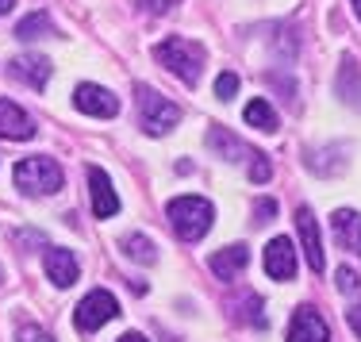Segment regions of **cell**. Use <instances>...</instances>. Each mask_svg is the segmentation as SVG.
<instances>
[{
  "label": "cell",
  "instance_id": "1",
  "mask_svg": "<svg viewBox=\"0 0 361 342\" xmlns=\"http://www.w3.org/2000/svg\"><path fill=\"white\" fill-rule=\"evenodd\" d=\"M154 58H158L161 66H166L173 77H180V81L192 89L196 81H200L204 73V62H208V50L200 47L196 39H185V35H169L161 39L158 47H154Z\"/></svg>",
  "mask_w": 361,
  "mask_h": 342
},
{
  "label": "cell",
  "instance_id": "2",
  "mask_svg": "<svg viewBox=\"0 0 361 342\" xmlns=\"http://www.w3.org/2000/svg\"><path fill=\"white\" fill-rule=\"evenodd\" d=\"M169 227L180 243H200L212 231V219H216V208H212L204 196H177V200L166 204Z\"/></svg>",
  "mask_w": 361,
  "mask_h": 342
},
{
  "label": "cell",
  "instance_id": "3",
  "mask_svg": "<svg viewBox=\"0 0 361 342\" xmlns=\"http://www.w3.org/2000/svg\"><path fill=\"white\" fill-rule=\"evenodd\" d=\"M16 185L31 196H50L66 185V169L54 158H47V154L23 158V161H16Z\"/></svg>",
  "mask_w": 361,
  "mask_h": 342
},
{
  "label": "cell",
  "instance_id": "4",
  "mask_svg": "<svg viewBox=\"0 0 361 342\" xmlns=\"http://www.w3.org/2000/svg\"><path fill=\"white\" fill-rule=\"evenodd\" d=\"M135 97H139V123L146 135H166L177 127L180 108L173 100H166L161 92H154L150 85H135Z\"/></svg>",
  "mask_w": 361,
  "mask_h": 342
},
{
  "label": "cell",
  "instance_id": "5",
  "mask_svg": "<svg viewBox=\"0 0 361 342\" xmlns=\"http://www.w3.org/2000/svg\"><path fill=\"white\" fill-rule=\"evenodd\" d=\"M116 315H119L116 296L104 293V288H92V293L85 296L81 304H77V312H73V327L81 331V335H92V331H100L108 319H116Z\"/></svg>",
  "mask_w": 361,
  "mask_h": 342
},
{
  "label": "cell",
  "instance_id": "6",
  "mask_svg": "<svg viewBox=\"0 0 361 342\" xmlns=\"http://www.w3.org/2000/svg\"><path fill=\"white\" fill-rule=\"evenodd\" d=\"M73 104H77V112L100 116V119H111L119 112V97H116V92H108L104 85H77Z\"/></svg>",
  "mask_w": 361,
  "mask_h": 342
},
{
  "label": "cell",
  "instance_id": "7",
  "mask_svg": "<svg viewBox=\"0 0 361 342\" xmlns=\"http://www.w3.org/2000/svg\"><path fill=\"white\" fill-rule=\"evenodd\" d=\"M265 273H269L273 281H292L296 277V246H292V238L277 235L269 246H265Z\"/></svg>",
  "mask_w": 361,
  "mask_h": 342
},
{
  "label": "cell",
  "instance_id": "8",
  "mask_svg": "<svg viewBox=\"0 0 361 342\" xmlns=\"http://www.w3.org/2000/svg\"><path fill=\"white\" fill-rule=\"evenodd\" d=\"M85 181H89V193H92V216L97 219H108L119 212V196L111 193V181L100 166H89L85 169Z\"/></svg>",
  "mask_w": 361,
  "mask_h": 342
},
{
  "label": "cell",
  "instance_id": "9",
  "mask_svg": "<svg viewBox=\"0 0 361 342\" xmlns=\"http://www.w3.org/2000/svg\"><path fill=\"white\" fill-rule=\"evenodd\" d=\"M296 231H300V243H304L307 266H312L315 273H323L326 258H323V238H319V224H315L312 208H296Z\"/></svg>",
  "mask_w": 361,
  "mask_h": 342
},
{
  "label": "cell",
  "instance_id": "10",
  "mask_svg": "<svg viewBox=\"0 0 361 342\" xmlns=\"http://www.w3.org/2000/svg\"><path fill=\"white\" fill-rule=\"evenodd\" d=\"M288 342H331V331L315 307H296L288 323Z\"/></svg>",
  "mask_w": 361,
  "mask_h": 342
},
{
  "label": "cell",
  "instance_id": "11",
  "mask_svg": "<svg viewBox=\"0 0 361 342\" xmlns=\"http://www.w3.org/2000/svg\"><path fill=\"white\" fill-rule=\"evenodd\" d=\"M0 139H12V142L35 139V119L4 97H0Z\"/></svg>",
  "mask_w": 361,
  "mask_h": 342
},
{
  "label": "cell",
  "instance_id": "12",
  "mask_svg": "<svg viewBox=\"0 0 361 342\" xmlns=\"http://www.w3.org/2000/svg\"><path fill=\"white\" fill-rule=\"evenodd\" d=\"M50 73H54V66H50V58H42V54H20V58H12V77H16V81H23V85H31L35 92L47 89Z\"/></svg>",
  "mask_w": 361,
  "mask_h": 342
},
{
  "label": "cell",
  "instance_id": "13",
  "mask_svg": "<svg viewBox=\"0 0 361 342\" xmlns=\"http://www.w3.org/2000/svg\"><path fill=\"white\" fill-rule=\"evenodd\" d=\"M42 266H47V277L54 281L58 288H70L73 281H77V258H73L70 250H62V246H47Z\"/></svg>",
  "mask_w": 361,
  "mask_h": 342
},
{
  "label": "cell",
  "instance_id": "14",
  "mask_svg": "<svg viewBox=\"0 0 361 342\" xmlns=\"http://www.w3.org/2000/svg\"><path fill=\"white\" fill-rule=\"evenodd\" d=\"M246 262H250V250H246L243 243H235V246H223L219 254H212V273H216L219 281H235L238 273L246 269Z\"/></svg>",
  "mask_w": 361,
  "mask_h": 342
},
{
  "label": "cell",
  "instance_id": "15",
  "mask_svg": "<svg viewBox=\"0 0 361 342\" xmlns=\"http://www.w3.org/2000/svg\"><path fill=\"white\" fill-rule=\"evenodd\" d=\"M331 227H334V238H338L342 250L361 254V216H357V212H350V208L334 212Z\"/></svg>",
  "mask_w": 361,
  "mask_h": 342
},
{
  "label": "cell",
  "instance_id": "16",
  "mask_svg": "<svg viewBox=\"0 0 361 342\" xmlns=\"http://www.w3.org/2000/svg\"><path fill=\"white\" fill-rule=\"evenodd\" d=\"M208 147L223 154L227 161H243V158H250V150L243 147V139H235V135L227 131V127H212L208 131Z\"/></svg>",
  "mask_w": 361,
  "mask_h": 342
},
{
  "label": "cell",
  "instance_id": "17",
  "mask_svg": "<svg viewBox=\"0 0 361 342\" xmlns=\"http://www.w3.org/2000/svg\"><path fill=\"white\" fill-rule=\"evenodd\" d=\"M47 35H58V31H54V20H50L47 12H31V16H23V20L16 23V39H23V42L47 39Z\"/></svg>",
  "mask_w": 361,
  "mask_h": 342
},
{
  "label": "cell",
  "instance_id": "18",
  "mask_svg": "<svg viewBox=\"0 0 361 342\" xmlns=\"http://www.w3.org/2000/svg\"><path fill=\"white\" fill-rule=\"evenodd\" d=\"M243 119L250 127H257V131H277V112H273V104H269V100H262V97H254L250 104H246Z\"/></svg>",
  "mask_w": 361,
  "mask_h": 342
},
{
  "label": "cell",
  "instance_id": "19",
  "mask_svg": "<svg viewBox=\"0 0 361 342\" xmlns=\"http://www.w3.org/2000/svg\"><path fill=\"white\" fill-rule=\"evenodd\" d=\"M119 246H123V254H127L131 262H139V266H150V262L158 258V246H154L146 235H127Z\"/></svg>",
  "mask_w": 361,
  "mask_h": 342
},
{
  "label": "cell",
  "instance_id": "20",
  "mask_svg": "<svg viewBox=\"0 0 361 342\" xmlns=\"http://www.w3.org/2000/svg\"><path fill=\"white\" fill-rule=\"evenodd\" d=\"M269 177H273L269 158H265V154H250V181H254V185H265Z\"/></svg>",
  "mask_w": 361,
  "mask_h": 342
},
{
  "label": "cell",
  "instance_id": "21",
  "mask_svg": "<svg viewBox=\"0 0 361 342\" xmlns=\"http://www.w3.org/2000/svg\"><path fill=\"white\" fill-rule=\"evenodd\" d=\"M235 92H238V73L223 70V73L216 77V97H219V100H231Z\"/></svg>",
  "mask_w": 361,
  "mask_h": 342
},
{
  "label": "cell",
  "instance_id": "22",
  "mask_svg": "<svg viewBox=\"0 0 361 342\" xmlns=\"http://www.w3.org/2000/svg\"><path fill=\"white\" fill-rule=\"evenodd\" d=\"M334 281H338V293H357L361 288V277L350 266H342L338 273H334Z\"/></svg>",
  "mask_w": 361,
  "mask_h": 342
},
{
  "label": "cell",
  "instance_id": "23",
  "mask_svg": "<svg viewBox=\"0 0 361 342\" xmlns=\"http://www.w3.org/2000/svg\"><path fill=\"white\" fill-rule=\"evenodd\" d=\"M16 338H20V342H54V338L47 335V331L39 327V323H23V327L16 331Z\"/></svg>",
  "mask_w": 361,
  "mask_h": 342
},
{
  "label": "cell",
  "instance_id": "24",
  "mask_svg": "<svg viewBox=\"0 0 361 342\" xmlns=\"http://www.w3.org/2000/svg\"><path fill=\"white\" fill-rule=\"evenodd\" d=\"M173 4H180V0H139V8H142V12H150V16H166Z\"/></svg>",
  "mask_w": 361,
  "mask_h": 342
},
{
  "label": "cell",
  "instance_id": "25",
  "mask_svg": "<svg viewBox=\"0 0 361 342\" xmlns=\"http://www.w3.org/2000/svg\"><path fill=\"white\" fill-rule=\"evenodd\" d=\"M254 216H257V224H269V219L277 216V200H269V196H265V200H257Z\"/></svg>",
  "mask_w": 361,
  "mask_h": 342
},
{
  "label": "cell",
  "instance_id": "26",
  "mask_svg": "<svg viewBox=\"0 0 361 342\" xmlns=\"http://www.w3.org/2000/svg\"><path fill=\"white\" fill-rule=\"evenodd\" d=\"M346 323H350V331H354V335L361 338V304H354V307L346 312Z\"/></svg>",
  "mask_w": 361,
  "mask_h": 342
},
{
  "label": "cell",
  "instance_id": "27",
  "mask_svg": "<svg viewBox=\"0 0 361 342\" xmlns=\"http://www.w3.org/2000/svg\"><path fill=\"white\" fill-rule=\"evenodd\" d=\"M119 342H150V338H142L139 331H131V335H123V338H119Z\"/></svg>",
  "mask_w": 361,
  "mask_h": 342
},
{
  "label": "cell",
  "instance_id": "28",
  "mask_svg": "<svg viewBox=\"0 0 361 342\" xmlns=\"http://www.w3.org/2000/svg\"><path fill=\"white\" fill-rule=\"evenodd\" d=\"M12 4H16V0H0V16H4V12H12Z\"/></svg>",
  "mask_w": 361,
  "mask_h": 342
},
{
  "label": "cell",
  "instance_id": "29",
  "mask_svg": "<svg viewBox=\"0 0 361 342\" xmlns=\"http://www.w3.org/2000/svg\"><path fill=\"white\" fill-rule=\"evenodd\" d=\"M350 4H354V12H357V16H361V0H350Z\"/></svg>",
  "mask_w": 361,
  "mask_h": 342
}]
</instances>
